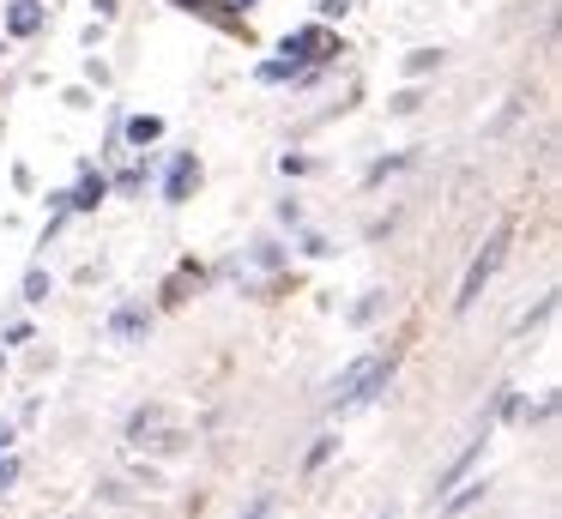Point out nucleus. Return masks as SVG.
<instances>
[{"instance_id": "12", "label": "nucleus", "mask_w": 562, "mask_h": 519, "mask_svg": "<svg viewBox=\"0 0 562 519\" xmlns=\"http://www.w3.org/2000/svg\"><path fill=\"white\" fill-rule=\"evenodd\" d=\"M550 314H557V290H544V296H538V302H532V308H526V314H520V332H532V326H544V320H550Z\"/></svg>"}, {"instance_id": "25", "label": "nucleus", "mask_w": 562, "mask_h": 519, "mask_svg": "<svg viewBox=\"0 0 562 519\" xmlns=\"http://www.w3.org/2000/svg\"><path fill=\"white\" fill-rule=\"evenodd\" d=\"M279 169H284V176H303V169H308V157H296V151H284V157H279Z\"/></svg>"}, {"instance_id": "22", "label": "nucleus", "mask_w": 562, "mask_h": 519, "mask_svg": "<svg viewBox=\"0 0 562 519\" xmlns=\"http://www.w3.org/2000/svg\"><path fill=\"white\" fill-rule=\"evenodd\" d=\"M303 253H308V260H327L333 241H327V236H303Z\"/></svg>"}, {"instance_id": "16", "label": "nucleus", "mask_w": 562, "mask_h": 519, "mask_svg": "<svg viewBox=\"0 0 562 519\" xmlns=\"http://www.w3.org/2000/svg\"><path fill=\"white\" fill-rule=\"evenodd\" d=\"M25 302H49V272H43V266L25 272Z\"/></svg>"}, {"instance_id": "29", "label": "nucleus", "mask_w": 562, "mask_h": 519, "mask_svg": "<svg viewBox=\"0 0 562 519\" xmlns=\"http://www.w3.org/2000/svg\"><path fill=\"white\" fill-rule=\"evenodd\" d=\"M375 519H400V514H393V507H381V514H375Z\"/></svg>"}, {"instance_id": "8", "label": "nucleus", "mask_w": 562, "mask_h": 519, "mask_svg": "<svg viewBox=\"0 0 562 519\" xmlns=\"http://www.w3.org/2000/svg\"><path fill=\"white\" fill-rule=\"evenodd\" d=\"M158 429H164V405H139L134 417H127V447H146Z\"/></svg>"}, {"instance_id": "5", "label": "nucleus", "mask_w": 562, "mask_h": 519, "mask_svg": "<svg viewBox=\"0 0 562 519\" xmlns=\"http://www.w3.org/2000/svg\"><path fill=\"white\" fill-rule=\"evenodd\" d=\"M103 200H110V176H98V169H86L79 188H67V212H98Z\"/></svg>"}, {"instance_id": "24", "label": "nucleus", "mask_w": 562, "mask_h": 519, "mask_svg": "<svg viewBox=\"0 0 562 519\" xmlns=\"http://www.w3.org/2000/svg\"><path fill=\"white\" fill-rule=\"evenodd\" d=\"M182 7H188V12H206V19H224L218 0H182ZM224 24H231V19H224Z\"/></svg>"}, {"instance_id": "1", "label": "nucleus", "mask_w": 562, "mask_h": 519, "mask_svg": "<svg viewBox=\"0 0 562 519\" xmlns=\"http://www.w3.org/2000/svg\"><path fill=\"white\" fill-rule=\"evenodd\" d=\"M508 241H514V224H496V229H490V241L477 248V260L465 266V284H460V296H453V314H472V308H477L484 284L502 272V260H508Z\"/></svg>"}, {"instance_id": "3", "label": "nucleus", "mask_w": 562, "mask_h": 519, "mask_svg": "<svg viewBox=\"0 0 562 519\" xmlns=\"http://www.w3.org/2000/svg\"><path fill=\"white\" fill-rule=\"evenodd\" d=\"M146 332H151V308H146V302H122V308L110 314V338H122V345H139Z\"/></svg>"}, {"instance_id": "6", "label": "nucleus", "mask_w": 562, "mask_h": 519, "mask_svg": "<svg viewBox=\"0 0 562 519\" xmlns=\"http://www.w3.org/2000/svg\"><path fill=\"white\" fill-rule=\"evenodd\" d=\"M206 284V272H200V266H176L170 278H164V290H158V302L164 308H182L188 296H194V290Z\"/></svg>"}, {"instance_id": "9", "label": "nucleus", "mask_w": 562, "mask_h": 519, "mask_svg": "<svg viewBox=\"0 0 562 519\" xmlns=\"http://www.w3.org/2000/svg\"><path fill=\"white\" fill-rule=\"evenodd\" d=\"M484 489H490V483H484V477H472V483H453V495H448V501H441V514H448V519H460V514H472V507H477V501H484Z\"/></svg>"}, {"instance_id": "23", "label": "nucleus", "mask_w": 562, "mask_h": 519, "mask_svg": "<svg viewBox=\"0 0 562 519\" xmlns=\"http://www.w3.org/2000/svg\"><path fill=\"white\" fill-rule=\"evenodd\" d=\"M13 483H19V459L0 453V489H13Z\"/></svg>"}, {"instance_id": "19", "label": "nucleus", "mask_w": 562, "mask_h": 519, "mask_svg": "<svg viewBox=\"0 0 562 519\" xmlns=\"http://www.w3.org/2000/svg\"><path fill=\"white\" fill-rule=\"evenodd\" d=\"M405 163H412V157H381V163H369V176H363V181L375 188V181H387L393 169H405Z\"/></svg>"}, {"instance_id": "18", "label": "nucleus", "mask_w": 562, "mask_h": 519, "mask_svg": "<svg viewBox=\"0 0 562 519\" xmlns=\"http://www.w3.org/2000/svg\"><path fill=\"white\" fill-rule=\"evenodd\" d=\"M272 514H279V495H272V489H260L255 501H248V514H243V519H272Z\"/></svg>"}, {"instance_id": "11", "label": "nucleus", "mask_w": 562, "mask_h": 519, "mask_svg": "<svg viewBox=\"0 0 562 519\" xmlns=\"http://www.w3.org/2000/svg\"><path fill=\"white\" fill-rule=\"evenodd\" d=\"M122 139L127 145H151V139H164V121L158 115H134V121H122Z\"/></svg>"}, {"instance_id": "13", "label": "nucleus", "mask_w": 562, "mask_h": 519, "mask_svg": "<svg viewBox=\"0 0 562 519\" xmlns=\"http://www.w3.org/2000/svg\"><path fill=\"white\" fill-rule=\"evenodd\" d=\"M146 176H151V169H146V163H134V169H122V176H115L110 188H115V193H127V200H134V193H146Z\"/></svg>"}, {"instance_id": "7", "label": "nucleus", "mask_w": 562, "mask_h": 519, "mask_svg": "<svg viewBox=\"0 0 562 519\" xmlns=\"http://www.w3.org/2000/svg\"><path fill=\"white\" fill-rule=\"evenodd\" d=\"M7 31H13V36H37L43 31V0H13V7H7Z\"/></svg>"}, {"instance_id": "26", "label": "nucleus", "mask_w": 562, "mask_h": 519, "mask_svg": "<svg viewBox=\"0 0 562 519\" xmlns=\"http://www.w3.org/2000/svg\"><path fill=\"white\" fill-rule=\"evenodd\" d=\"M345 7H351V0H321V19H339Z\"/></svg>"}, {"instance_id": "2", "label": "nucleus", "mask_w": 562, "mask_h": 519, "mask_svg": "<svg viewBox=\"0 0 562 519\" xmlns=\"http://www.w3.org/2000/svg\"><path fill=\"white\" fill-rule=\"evenodd\" d=\"M200 188V157L194 151H176L170 157V176H164V205H188V193Z\"/></svg>"}, {"instance_id": "4", "label": "nucleus", "mask_w": 562, "mask_h": 519, "mask_svg": "<svg viewBox=\"0 0 562 519\" xmlns=\"http://www.w3.org/2000/svg\"><path fill=\"white\" fill-rule=\"evenodd\" d=\"M484 435H490V429H477V441H465V453H453L448 465L436 471V495H448L453 483H465V471H472L477 459H484Z\"/></svg>"}, {"instance_id": "20", "label": "nucleus", "mask_w": 562, "mask_h": 519, "mask_svg": "<svg viewBox=\"0 0 562 519\" xmlns=\"http://www.w3.org/2000/svg\"><path fill=\"white\" fill-rule=\"evenodd\" d=\"M255 266H260V272H279V266H284V248H272V241H260V248H255Z\"/></svg>"}, {"instance_id": "30", "label": "nucleus", "mask_w": 562, "mask_h": 519, "mask_svg": "<svg viewBox=\"0 0 562 519\" xmlns=\"http://www.w3.org/2000/svg\"><path fill=\"white\" fill-rule=\"evenodd\" d=\"M236 7H255V0H236Z\"/></svg>"}, {"instance_id": "14", "label": "nucleus", "mask_w": 562, "mask_h": 519, "mask_svg": "<svg viewBox=\"0 0 562 519\" xmlns=\"http://www.w3.org/2000/svg\"><path fill=\"white\" fill-rule=\"evenodd\" d=\"M333 447H339V435H315V447H308V459H303V471H321L333 459Z\"/></svg>"}, {"instance_id": "27", "label": "nucleus", "mask_w": 562, "mask_h": 519, "mask_svg": "<svg viewBox=\"0 0 562 519\" xmlns=\"http://www.w3.org/2000/svg\"><path fill=\"white\" fill-rule=\"evenodd\" d=\"M13 435H19V429H13V422H7V417H0V453L13 447Z\"/></svg>"}, {"instance_id": "21", "label": "nucleus", "mask_w": 562, "mask_h": 519, "mask_svg": "<svg viewBox=\"0 0 562 519\" xmlns=\"http://www.w3.org/2000/svg\"><path fill=\"white\" fill-rule=\"evenodd\" d=\"M417 109H424V97H417V91H400V97H393V115H417Z\"/></svg>"}, {"instance_id": "10", "label": "nucleus", "mask_w": 562, "mask_h": 519, "mask_svg": "<svg viewBox=\"0 0 562 519\" xmlns=\"http://www.w3.org/2000/svg\"><path fill=\"white\" fill-rule=\"evenodd\" d=\"M363 369H369V357H357L351 369L333 381V410H351V393H357V381H363Z\"/></svg>"}, {"instance_id": "17", "label": "nucleus", "mask_w": 562, "mask_h": 519, "mask_svg": "<svg viewBox=\"0 0 562 519\" xmlns=\"http://www.w3.org/2000/svg\"><path fill=\"white\" fill-rule=\"evenodd\" d=\"M436 67H441V55H436V48H417V55L405 60V72H412V79H424V72H436Z\"/></svg>"}, {"instance_id": "15", "label": "nucleus", "mask_w": 562, "mask_h": 519, "mask_svg": "<svg viewBox=\"0 0 562 519\" xmlns=\"http://www.w3.org/2000/svg\"><path fill=\"white\" fill-rule=\"evenodd\" d=\"M381 302H387V290H369V296H363V302H357V308H351V320H357V326H369V320H375V314H381Z\"/></svg>"}, {"instance_id": "28", "label": "nucleus", "mask_w": 562, "mask_h": 519, "mask_svg": "<svg viewBox=\"0 0 562 519\" xmlns=\"http://www.w3.org/2000/svg\"><path fill=\"white\" fill-rule=\"evenodd\" d=\"M91 7H98V12H103V19H110V12H115V0H91Z\"/></svg>"}]
</instances>
